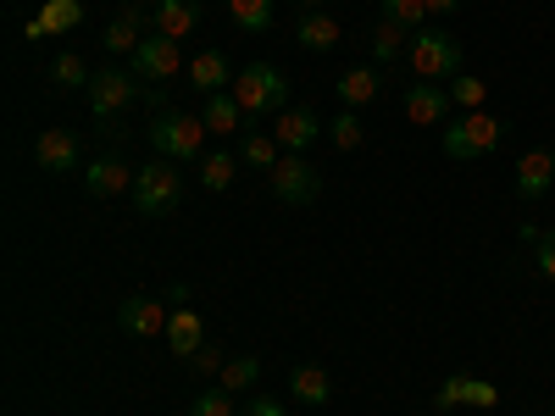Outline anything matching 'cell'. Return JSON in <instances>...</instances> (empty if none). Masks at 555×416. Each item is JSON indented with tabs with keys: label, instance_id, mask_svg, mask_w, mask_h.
Wrapping results in <instances>:
<instances>
[{
	"label": "cell",
	"instance_id": "obj_36",
	"mask_svg": "<svg viewBox=\"0 0 555 416\" xmlns=\"http://www.w3.org/2000/svg\"><path fill=\"white\" fill-rule=\"evenodd\" d=\"M195 416H234V394H222V389L201 394V400H195Z\"/></svg>",
	"mask_w": 555,
	"mask_h": 416
},
{
	"label": "cell",
	"instance_id": "obj_25",
	"mask_svg": "<svg viewBox=\"0 0 555 416\" xmlns=\"http://www.w3.org/2000/svg\"><path fill=\"white\" fill-rule=\"evenodd\" d=\"M234 178H240V156H228V151H211V156H201V183H206L211 195H222Z\"/></svg>",
	"mask_w": 555,
	"mask_h": 416
},
{
	"label": "cell",
	"instance_id": "obj_11",
	"mask_svg": "<svg viewBox=\"0 0 555 416\" xmlns=\"http://www.w3.org/2000/svg\"><path fill=\"white\" fill-rule=\"evenodd\" d=\"M455 405H478V411H489V405H500V389L494 384H483V378H444L439 384V394H434V411H455Z\"/></svg>",
	"mask_w": 555,
	"mask_h": 416
},
{
	"label": "cell",
	"instance_id": "obj_30",
	"mask_svg": "<svg viewBox=\"0 0 555 416\" xmlns=\"http://www.w3.org/2000/svg\"><path fill=\"white\" fill-rule=\"evenodd\" d=\"M384 17L400 23L405 34H423L428 28V6H423V0H384Z\"/></svg>",
	"mask_w": 555,
	"mask_h": 416
},
{
	"label": "cell",
	"instance_id": "obj_23",
	"mask_svg": "<svg viewBox=\"0 0 555 416\" xmlns=\"http://www.w3.org/2000/svg\"><path fill=\"white\" fill-rule=\"evenodd\" d=\"M190 83L201 89V95H217V89H228L234 78H228V56L222 51H201L195 62H190Z\"/></svg>",
	"mask_w": 555,
	"mask_h": 416
},
{
	"label": "cell",
	"instance_id": "obj_5",
	"mask_svg": "<svg viewBox=\"0 0 555 416\" xmlns=\"http://www.w3.org/2000/svg\"><path fill=\"white\" fill-rule=\"evenodd\" d=\"M411 73L416 78H428V83H439V78H455L461 73V44L450 39V34H411Z\"/></svg>",
	"mask_w": 555,
	"mask_h": 416
},
{
	"label": "cell",
	"instance_id": "obj_20",
	"mask_svg": "<svg viewBox=\"0 0 555 416\" xmlns=\"http://www.w3.org/2000/svg\"><path fill=\"white\" fill-rule=\"evenodd\" d=\"M378 89H384L378 67H350V73L339 78V106L361 112V106H373V101H378Z\"/></svg>",
	"mask_w": 555,
	"mask_h": 416
},
{
	"label": "cell",
	"instance_id": "obj_21",
	"mask_svg": "<svg viewBox=\"0 0 555 416\" xmlns=\"http://www.w3.org/2000/svg\"><path fill=\"white\" fill-rule=\"evenodd\" d=\"M139 23H145V6H122V17H117V23H112V28L101 34V44H106L112 56H122V51L133 56L139 44H145V34H139Z\"/></svg>",
	"mask_w": 555,
	"mask_h": 416
},
{
	"label": "cell",
	"instance_id": "obj_34",
	"mask_svg": "<svg viewBox=\"0 0 555 416\" xmlns=\"http://www.w3.org/2000/svg\"><path fill=\"white\" fill-rule=\"evenodd\" d=\"M450 101H455V106H467V112H483L489 83H483V78H455V83H450Z\"/></svg>",
	"mask_w": 555,
	"mask_h": 416
},
{
	"label": "cell",
	"instance_id": "obj_35",
	"mask_svg": "<svg viewBox=\"0 0 555 416\" xmlns=\"http://www.w3.org/2000/svg\"><path fill=\"white\" fill-rule=\"evenodd\" d=\"M190 366H195V373H206V378H222L228 355H222V344H201V350L190 355Z\"/></svg>",
	"mask_w": 555,
	"mask_h": 416
},
{
	"label": "cell",
	"instance_id": "obj_26",
	"mask_svg": "<svg viewBox=\"0 0 555 416\" xmlns=\"http://www.w3.org/2000/svg\"><path fill=\"white\" fill-rule=\"evenodd\" d=\"M256 378H261V361H256V355H234V361L222 366L217 389H222V394H240V389H250Z\"/></svg>",
	"mask_w": 555,
	"mask_h": 416
},
{
	"label": "cell",
	"instance_id": "obj_7",
	"mask_svg": "<svg viewBox=\"0 0 555 416\" xmlns=\"http://www.w3.org/2000/svg\"><path fill=\"white\" fill-rule=\"evenodd\" d=\"M117 322H122V334H133V339H162L167 334V306L151 300V295H128L117 306Z\"/></svg>",
	"mask_w": 555,
	"mask_h": 416
},
{
	"label": "cell",
	"instance_id": "obj_10",
	"mask_svg": "<svg viewBox=\"0 0 555 416\" xmlns=\"http://www.w3.org/2000/svg\"><path fill=\"white\" fill-rule=\"evenodd\" d=\"M178 67H183L178 39H167V34H145V44L133 51V73L139 78H178Z\"/></svg>",
	"mask_w": 555,
	"mask_h": 416
},
{
	"label": "cell",
	"instance_id": "obj_1",
	"mask_svg": "<svg viewBox=\"0 0 555 416\" xmlns=\"http://www.w3.org/2000/svg\"><path fill=\"white\" fill-rule=\"evenodd\" d=\"M151 145H156V156L162 161H195L201 167V145H206V122L201 117H190V112H162L156 122H151Z\"/></svg>",
	"mask_w": 555,
	"mask_h": 416
},
{
	"label": "cell",
	"instance_id": "obj_33",
	"mask_svg": "<svg viewBox=\"0 0 555 416\" xmlns=\"http://www.w3.org/2000/svg\"><path fill=\"white\" fill-rule=\"evenodd\" d=\"M51 78H56L62 89H78V83L89 89V78H95V73L83 67V56H78V51H62V56L51 62Z\"/></svg>",
	"mask_w": 555,
	"mask_h": 416
},
{
	"label": "cell",
	"instance_id": "obj_3",
	"mask_svg": "<svg viewBox=\"0 0 555 416\" xmlns=\"http://www.w3.org/2000/svg\"><path fill=\"white\" fill-rule=\"evenodd\" d=\"M500 133H505L500 117L467 112L461 122H444V156H450V161H478V156L500 151Z\"/></svg>",
	"mask_w": 555,
	"mask_h": 416
},
{
	"label": "cell",
	"instance_id": "obj_12",
	"mask_svg": "<svg viewBox=\"0 0 555 416\" xmlns=\"http://www.w3.org/2000/svg\"><path fill=\"white\" fill-rule=\"evenodd\" d=\"M322 133H328V128H322V117L306 112V106H300V112H278V122H272V139H278L289 156H300L306 145H317Z\"/></svg>",
	"mask_w": 555,
	"mask_h": 416
},
{
	"label": "cell",
	"instance_id": "obj_16",
	"mask_svg": "<svg viewBox=\"0 0 555 416\" xmlns=\"http://www.w3.org/2000/svg\"><path fill=\"white\" fill-rule=\"evenodd\" d=\"M83 23V6L78 0H44V6L28 17V39H51V34H67V28H78Z\"/></svg>",
	"mask_w": 555,
	"mask_h": 416
},
{
	"label": "cell",
	"instance_id": "obj_18",
	"mask_svg": "<svg viewBox=\"0 0 555 416\" xmlns=\"http://www.w3.org/2000/svg\"><path fill=\"white\" fill-rule=\"evenodd\" d=\"M151 23H156V34H167V39L195 34V23H201V0H156V6H151Z\"/></svg>",
	"mask_w": 555,
	"mask_h": 416
},
{
	"label": "cell",
	"instance_id": "obj_38",
	"mask_svg": "<svg viewBox=\"0 0 555 416\" xmlns=\"http://www.w3.org/2000/svg\"><path fill=\"white\" fill-rule=\"evenodd\" d=\"M423 6H428V17H439V12H455L461 0H423Z\"/></svg>",
	"mask_w": 555,
	"mask_h": 416
},
{
	"label": "cell",
	"instance_id": "obj_19",
	"mask_svg": "<svg viewBox=\"0 0 555 416\" xmlns=\"http://www.w3.org/2000/svg\"><path fill=\"white\" fill-rule=\"evenodd\" d=\"M295 39L306 44V51H334V44L345 39V28H339V17H328V12H300Z\"/></svg>",
	"mask_w": 555,
	"mask_h": 416
},
{
	"label": "cell",
	"instance_id": "obj_27",
	"mask_svg": "<svg viewBox=\"0 0 555 416\" xmlns=\"http://www.w3.org/2000/svg\"><path fill=\"white\" fill-rule=\"evenodd\" d=\"M400 51H411V34L400 28V23H378V34H373V62H395Z\"/></svg>",
	"mask_w": 555,
	"mask_h": 416
},
{
	"label": "cell",
	"instance_id": "obj_8",
	"mask_svg": "<svg viewBox=\"0 0 555 416\" xmlns=\"http://www.w3.org/2000/svg\"><path fill=\"white\" fill-rule=\"evenodd\" d=\"M128 106H133V78H122L117 67H106V73L89 78V112H95L101 122L117 117V112H128Z\"/></svg>",
	"mask_w": 555,
	"mask_h": 416
},
{
	"label": "cell",
	"instance_id": "obj_29",
	"mask_svg": "<svg viewBox=\"0 0 555 416\" xmlns=\"http://www.w3.org/2000/svg\"><path fill=\"white\" fill-rule=\"evenodd\" d=\"M240 156H245L250 167H267V172H272L278 161H284V145H278V139H272V133H250V139H245V145H240Z\"/></svg>",
	"mask_w": 555,
	"mask_h": 416
},
{
	"label": "cell",
	"instance_id": "obj_17",
	"mask_svg": "<svg viewBox=\"0 0 555 416\" xmlns=\"http://www.w3.org/2000/svg\"><path fill=\"white\" fill-rule=\"evenodd\" d=\"M201 344H206V322H201V311H195V306H178V311L167 316V350L190 361Z\"/></svg>",
	"mask_w": 555,
	"mask_h": 416
},
{
	"label": "cell",
	"instance_id": "obj_39",
	"mask_svg": "<svg viewBox=\"0 0 555 416\" xmlns=\"http://www.w3.org/2000/svg\"><path fill=\"white\" fill-rule=\"evenodd\" d=\"M295 6H300V12H322V0H295Z\"/></svg>",
	"mask_w": 555,
	"mask_h": 416
},
{
	"label": "cell",
	"instance_id": "obj_28",
	"mask_svg": "<svg viewBox=\"0 0 555 416\" xmlns=\"http://www.w3.org/2000/svg\"><path fill=\"white\" fill-rule=\"evenodd\" d=\"M228 12H234V23H240L245 34L272 28V0H228Z\"/></svg>",
	"mask_w": 555,
	"mask_h": 416
},
{
	"label": "cell",
	"instance_id": "obj_15",
	"mask_svg": "<svg viewBox=\"0 0 555 416\" xmlns=\"http://www.w3.org/2000/svg\"><path fill=\"white\" fill-rule=\"evenodd\" d=\"M550 183H555V156L539 145V151H528V156L517 161V195L539 206V200L550 195Z\"/></svg>",
	"mask_w": 555,
	"mask_h": 416
},
{
	"label": "cell",
	"instance_id": "obj_4",
	"mask_svg": "<svg viewBox=\"0 0 555 416\" xmlns=\"http://www.w3.org/2000/svg\"><path fill=\"white\" fill-rule=\"evenodd\" d=\"M178 200H183V183H178L172 161L139 167V178H133V211L139 217H167V211H178Z\"/></svg>",
	"mask_w": 555,
	"mask_h": 416
},
{
	"label": "cell",
	"instance_id": "obj_22",
	"mask_svg": "<svg viewBox=\"0 0 555 416\" xmlns=\"http://www.w3.org/2000/svg\"><path fill=\"white\" fill-rule=\"evenodd\" d=\"M201 122H206L211 133H234V128L245 122V106L234 101V89H217V95H206V112H201Z\"/></svg>",
	"mask_w": 555,
	"mask_h": 416
},
{
	"label": "cell",
	"instance_id": "obj_9",
	"mask_svg": "<svg viewBox=\"0 0 555 416\" xmlns=\"http://www.w3.org/2000/svg\"><path fill=\"white\" fill-rule=\"evenodd\" d=\"M444 117H450V89H439V83H428V78L405 83V122L434 128V122H444Z\"/></svg>",
	"mask_w": 555,
	"mask_h": 416
},
{
	"label": "cell",
	"instance_id": "obj_31",
	"mask_svg": "<svg viewBox=\"0 0 555 416\" xmlns=\"http://www.w3.org/2000/svg\"><path fill=\"white\" fill-rule=\"evenodd\" d=\"M328 139H334L339 151H361V139H366V128H361V112H350V106H345V112L328 122Z\"/></svg>",
	"mask_w": 555,
	"mask_h": 416
},
{
	"label": "cell",
	"instance_id": "obj_24",
	"mask_svg": "<svg viewBox=\"0 0 555 416\" xmlns=\"http://www.w3.org/2000/svg\"><path fill=\"white\" fill-rule=\"evenodd\" d=\"M289 389H295V400H306V405H328V394H334L328 373H322V366H311V361L289 373Z\"/></svg>",
	"mask_w": 555,
	"mask_h": 416
},
{
	"label": "cell",
	"instance_id": "obj_13",
	"mask_svg": "<svg viewBox=\"0 0 555 416\" xmlns=\"http://www.w3.org/2000/svg\"><path fill=\"white\" fill-rule=\"evenodd\" d=\"M34 167H44V172H73V167H78V133L44 128V133L34 139Z\"/></svg>",
	"mask_w": 555,
	"mask_h": 416
},
{
	"label": "cell",
	"instance_id": "obj_6",
	"mask_svg": "<svg viewBox=\"0 0 555 416\" xmlns=\"http://www.w3.org/2000/svg\"><path fill=\"white\" fill-rule=\"evenodd\" d=\"M272 195L284 200V206H311L317 195H322V178H317V167H306L300 156H284L272 172Z\"/></svg>",
	"mask_w": 555,
	"mask_h": 416
},
{
	"label": "cell",
	"instance_id": "obj_14",
	"mask_svg": "<svg viewBox=\"0 0 555 416\" xmlns=\"http://www.w3.org/2000/svg\"><path fill=\"white\" fill-rule=\"evenodd\" d=\"M133 178H139V172H128V161L101 156V161H89V167H83V190L95 195V200H112V195L133 190Z\"/></svg>",
	"mask_w": 555,
	"mask_h": 416
},
{
	"label": "cell",
	"instance_id": "obj_32",
	"mask_svg": "<svg viewBox=\"0 0 555 416\" xmlns=\"http://www.w3.org/2000/svg\"><path fill=\"white\" fill-rule=\"evenodd\" d=\"M522 245L533 250V266L555 284V227H550V234H539V227H522Z\"/></svg>",
	"mask_w": 555,
	"mask_h": 416
},
{
	"label": "cell",
	"instance_id": "obj_2",
	"mask_svg": "<svg viewBox=\"0 0 555 416\" xmlns=\"http://www.w3.org/2000/svg\"><path fill=\"white\" fill-rule=\"evenodd\" d=\"M234 101L245 106V117H272V112H284V101H289V78L278 73L272 62H250L234 78Z\"/></svg>",
	"mask_w": 555,
	"mask_h": 416
},
{
	"label": "cell",
	"instance_id": "obj_37",
	"mask_svg": "<svg viewBox=\"0 0 555 416\" xmlns=\"http://www.w3.org/2000/svg\"><path fill=\"white\" fill-rule=\"evenodd\" d=\"M245 416H284V405H278V400H267V394H256V400L245 405Z\"/></svg>",
	"mask_w": 555,
	"mask_h": 416
}]
</instances>
